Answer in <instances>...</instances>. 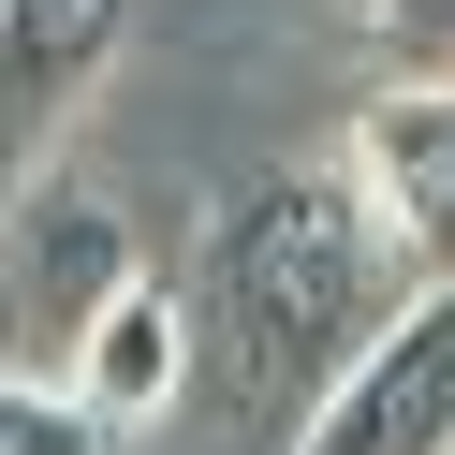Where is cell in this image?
Instances as JSON below:
<instances>
[{
  "instance_id": "cell-1",
  "label": "cell",
  "mask_w": 455,
  "mask_h": 455,
  "mask_svg": "<svg viewBox=\"0 0 455 455\" xmlns=\"http://www.w3.org/2000/svg\"><path fill=\"white\" fill-rule=\"evenodd\" d=\"M396 308H411V294L382 279V250H367L338 162H279V177H250L235 206L206 220V308H191V323H220L235 382L279 396V411H308Z\"/></svg>"
},
{
  "instance_id": "cell-2",
  "label": "cell",
  "mask_w": 455,
  "mask_h": 455,
  "mask_svg": "<svg viewBox=\"0 0 455 455\" xmlns=\"http://www.w3.org/2000/svg\"><path fill=\"white\" fill-rule=\"evenodd\" d=\"M148 279L132 250V206L74 162H30V177L0 191V382H60L74 338Z\"/></svg>"
},
{
  "instance_id": "cell-3",
  "label": "cell",
  "mask_w": 455,
  "mask_h": 455,
  "mask_svg": "<svg viewBox=\"0 0 455 455\" xmlns=\"http://www.w3.org/2000/svg\"><path fill=\"white\" fill-rule=\"evenodd\" d=\"M338 177L396 294H455V89H382L338 132Z\"/></svg>"
},
{
  "instance_id": "cell-4",
  "label": "cell",
  "mask_w": 455,
  "mask_h": 455,
  "mask_svg": "<svg viewBox=\"0 0 455 455\" xmlns=\"http://www.w3.org/2000/svg\"><path fill=\"white\" fill-rule=\"evenodd\" d=\"M294 455H455V294L396 308V323L294 411Z\"/></svg>"
},
{
  "instance_id": "cell-5",
  "label": "cell",
  "mask_w": 455,
  "mask_h": 455,
  "mask_svg": "<svg viewBox=\"0 0 455 455\" xmlns=\"http://www.w3.org/2000/svg\"><path fill=\"white\" fill-rule=\"evenodd\" d=\"M118 30L132 0H0V191L30 162H60L74 103L118 74Z\"/></svg>"
},
{
  "instance_id": "cell-6",
  "label": "cell",
  "mask_w": 455,
  "mask_h": 455,
  "mask_svg": "<svg viewBox=\"0 0 455 455\" xmlns=\"http://www.w3.org/2000/svg\"><path fill=\"white\" fill-rule=\"evenodd\" d=\"M191 294L177 279H132L118 308H103L89 338H74V367H60V396H74V426H103V441H148L162 411L191 396Z\"/></svg>"
},
{
  "instance_id": "cell-7",
  "label": "cell",
  "mask_w": 455,
  "mask_h": 455,
  "mask_svg": "<svg viewBox=\"0 0 455 455\" xmlns=\"http://www.w3.org/2000/svg\"><path fill=\"white\" fill-rule=\"evenodd\" d=\"M353 15L396 60V89H455V0H353Z\"/></svg>"
},
{
  "instance_id": "cell-8",
  "label": "cell",
  "mask_w": 455,
  "mask_h": 455,
  "mask_svg": "<svg viewBox=\"0 0 455 455\" xmlns=\"http://www.w3.org/2000/svg\"><path fill=\"white\" fill-rule=\"evenodd\" d=\"M0 455H118L103 426H74L60 382H0Z\"/></svg>"
}]
</instances>
